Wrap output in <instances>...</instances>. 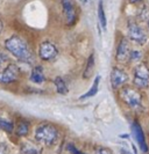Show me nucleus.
<instances>
[{"instance_id":"nucleus-23","label":"nucleus","mask_w":149,"mask_h":154,"mask_svg":"<svg viewBox=\"0 0 149 154\" xmlns=\"http://www.w3.org/2000/svg\"><path fill=\"white\" fill-rule=\"evenodd\" d=\"M0 154H8V151L5 145L0 144Z\"/></svg>"},{"instance_id":"nucleus-9","label":"nucleus","mask_w":149,"mask_h":154,"mask_svg":"<svg viewBox=\"0 0 149 154\" xmlns=\"http://www.w3.org/2000/svg\"><path fill=\"white\" fill-rule=\"evenodd\" d=\"M111 85L114 89L120 88L121 86H124L128 80V75L124 69L120 67H114L111 72Z\"/></svg>"},{"instance_id":"nucleus-26","label":"nucleus","mask_w":149,"mask_h":154,"mask_svg":"<svg viewBox=\"0 0 149 154\" xmlns=\"http://www.w3.org/2000/svg\"><path fill=\"white\" fill-rule=\"evenodd\" d=\"M1 31H2V23H1V20H0V34H1Z\"/></svg>"},{"instance_id":"nucleus-3","label":"nucleus","mask_w":149,"mask_h":154,"mask_svg":"<svg viewBox=\"0 0 149 154\" xmlns=\"http://www.w3.org/2000/svg\"><path fill=\"white\" fill-rule=\"evenodd\" d=\"M119 96L121 101L132 110L138 111L142 109V95L138 88L131 86H122L119 91Z\"/></svg>"},{"instance_id":"nucleus-11","label":"nucleus","mask_w":149,"mask_h":154,"mask_svg":"<svg viewBox=\"0 0 149 154\" xmlns=\"http://www.w3.org/2000/svg\"><path fill=\"white\" fill-rule=\"evenodd\" d=\"M131 46L129 43L126 38H122L120 41L117 49V54H115V58L118 59L119 62H126L129 59V56H131Z\"/></svg>"},{"instance_id":"nucleus-27","label":"nucleus","mask_w":149,"mask_h":154,"mask_svg":"<svg viewBox=\"0 0 149 154\" xmlns=\"http://www.w3.org/2000/svg\"><path fill=\"white\" fill-rule=\"evenodd\" d=\"M86 1H87V0H82V2H84V4H85Z\"/></svg>"},{"instance_id":"nucleus-4","label":"nucleus","mask_w":149,"mask_h":154,"mask_svg":"<svg viewBox=\"0 0 149 154\" xmlns=\"http://www.w3.org/2000/svg\"><path fill=\"white\" fill-rule=\"evenodd\" d=\"M134 84L140 89L149 87V67L146 63H140L135 66L133 73Z\"/></svg>"},{"instance_id":"nucleus-17","label":"nucleus","mask_w":149,"mask_h":154,"mask_svg":"<svg viewBox=\"0 0 149 154\" xmlns=\"http://www.w3.org/2000/svg\"><path fill=\"white\" fill-rule=\"evenodd\" d=\"M98 20H99V23H100L102 28L105 30L106 29V16H105L102 0H99V4H98Z\"/></svg>"},{"instance_id":"nucleus-7","label":"nucleus","mask_w":149,"mask_h":154,"mask_svg":"<svg viewBox=\"0 0 149 154\" xmlns=\"http://www.w3.org/2000/svg\"><path fill=\"white\" fill-rule=\"evenodd\" d=\"M58 54V50L54 43L49 42V41H44L42 42L39 46V56L40 58L44 62H49L53 60Z\"/></svg>"},{"instance_id":"nucleus-18","label":"nucleus","mask_w":149,"mask_h":154,"mask_svg":"<svg viewBox=\"0 0 149 154\" xmlns=\"http://www.w3.org/2000/svg\"><path fill=\"white\" fill-rule=\"evenodd\" d=\"M16 134L20 136V137H24V136H27L28 132H29V125L26 122H20V123L16 125Z\"/></svg>"},{"instance_id":"nucleus-1","label":"nucleus","mask_w":149,"mask_h":154,"mask_svg":"<svg viewBox=\"0 0 149 154\" xmlns=\"http://www.w3.org/2000/svg\"><path fill=\"white\" fill-rule=\"evenodd\" d=\"M5 48L19 60L26 63H31L34 54L27 42L19 36H12L5 42Z\"/></svg>"},{"instance_id":"nucleus-15","label":"nucleus","mask_w":149,"mask_h":154,"mask_svg":"<svg viewBox=\"0 0 149 154\" xmlns=\"http://www.w3.org/2000/svg\"><path fill=\"white\" fill-rule=\"evenodd\" d=\"M94 71V54H91L87 58L86 62V66H85V69H84V73H83V78L84 79H89V78L92 75Z\"/></svg>"},{"instance_id":"nucleus-21","label":"nucleus","mask_w":149,"mask_h":154,"mask_svg":"<svg viewBox=\"0 0 149 154\" xmlns=\"http://www.w3.org/2000/svg\"><path fill=\"white\" fill-rule=\"evenodd\" d=\"M68 149H69V152H71L72 154H85V153H83L82 151H78V149L75 147L73 144H69V145H68Z\"/></svg>"},{"instance_id":"nucleus-16","label":"nucleus","mask_w":149,"mask_h":154,"mask_svg":"<svg viewBox=\"0 0 149 154\" xmlns=\"http://www.w3.org/2000/svg\"><path fill=\"white\" fill-rule=\"evenodd\" d=\"M54 84H55V87H56V91L58 94H66L68 91H69V88H68V85H66V82L64 81V79L61 77H56L55 80H54Z\"/></svg>"},{"instance_id":"nucleus-25","label":"nucleus","mask_w":149,"mask_h":154,"mask_svg":"<svg viewBox=\"0 0 149 154\" xmlns=\"http://www.w3.org/2000/svg\"><path fill=\"white\" fill-rule=\"evenodd\" d=\"M139 1H141V0H129V2H132V4H136Z\"/></svg>"},{"instance_id":"nucleus-10","label":"nucleus","mask_w":149,"mask_h":154,"mask_svg":"<svg viewBox=\"0 0 149 154\" xmlns=\"http://www.w3.org/2000/svg\"><path fill=\"white\" fill-rule=\"evenodd\" d=\"M132 131H133V136L139 147L141 148V151L143 153H147L148 152V146H147V143H146V137H144V132L142 130L141 125L139 124L138 121H134L133 125H132Z\"/></svg>"},{"instance_id":"nucleus-5","label":"nucleus","mask_w":149,"mask_h":154,"mask_svg":"<svg viewBox=\"0 0 149 154\" xmlns=\"http://www.w3.org/2000/svg\"><path fill=\"white\" fill-rule=\"evenodd\" d=\"M128 36L134 43L140 44V45L144 44L147 42V35L142 30L141 27L134 21L128 22Z\"/></svg>"},{"instance_id":"nucleus-20","label":"nucleus","mask_w":149,"mask_h":154,"mask_svg":"<svg viewBox=\"0 0 149 154\" xmlns=\"http://www.w3.org/2000/svg\"><path fill=\"white\" fill-rule=\"evenodd\" d=\"M141 57H142V54L139 50H132L131 51V56H129V59L131 60H139V59H141Z\"/></svg>"},{"instance_id":"nucleus-12","label":"nucleus","mask_w":149,"mask_h":154,"mask_svg":"<svg viewBox=\"0 0 149 154\" xmlns=\"http://www.w3.org/2000/svg\"><path fill=\"white\" fill-rule=\"evenodd\" d=\"M31 80L35 84H42L46 81V77H44V73H43V67L41 66H36L34 67L31 71Z\"/></svg>"},{"instance_id":"nucleus-2","label":"nucleus","mask_w":149,"mask_h":154,"mask_svg":"<svg viewBox=\"0 0 149 154\" xmlns=\"http://www.w3.org/2000/svg\"><path fill=\"white\" fill-rule=\"evenodd\" d=\"M36 141L44 146H53L58 139V130L53 124H40L35 130Z\"/></svg>"},{"instance_id":"nucleus-6","label":"nucleus","mask_w":149,"mask_h":154,"mask_svg":"<svg viewBox=\"0 0 149 154\" xmlns=\"http://www.w3.org/2000/svg\"><path fill=\"white\" fill-rule=\"evenodd\" d=\"M62 7L66 24L68 26L75 24V22L77 21V17H78V13H77L75 1L73 0H62Z\"/></svg>"},{"instance_id":"nucleus-28","label":"nucleus","mask_w":149,"mask_h":154,"mask_svg":"<svg viewBox=\"0 0 149 154\" xmlns=\"http://www.w3.org/2000/svg\"><path fill=\"white\" fill-rule=\"evenodd\" d=\"M148 27H149V16H148Z\"/></svg>"},{"instance_id":"nucleus-14","label":"nucleus","mask_w":149,"mask_h":154,"mask_svg":"<svg viewBox=\"0 0 149 154\" xmlns=\"http://www.w3.org/2000/svg\"><path fill=\"white\" fill-rule=\"evenodd\" d=\"M100 75H98V77L94 79L93 84H92V87L90 88V91L86 92L85 94H83L82 96H80V100H85V99H89V97H92V96H96L97 95V93H98V89H99V84H100Z\"/></svg>"},{"instance_id":"nucleus-8","label":"nucleus","mask_w":149,"mask_h":154,"mask_svg":"<svg viewBox=\"0 0 149 154\" xmlns=\"http://www.w3.org/2000/svg\"><path fill=\"white\" fill-rule=\"evenodd\" d=\"M20 77V69L15 64H9L6 69L0 71V82L1 84H12Z\"/></svg>"},{"instance_id":"nucleus-22","label":"nucleus","mask_w":149,"mask_h":154,"mask_svg":"<svg viewBox=\"0 0 149 154\" xmlns=\"http://www.w3.org/2000/svg\"><path fill=\"white\" fill-rule=\"evenodd\" d=\"M97 154H113V152L111 151L110 148H106V147H99L97 149Z\"/></svg>"},{"instance_id":"nucleus-24","label":"nucleus","mask_w":149,"mask_h":154,"mask_svg":"<svg viewBox=\"0 0 149 154\" xmlns=\"http://www.w3.org/2000/svg\"><path fill=\"white\" fill-rule=\"evenodd\" d=\"M2 62H4V56H2V54L0 52V66H1V64H2Z\"/></svg>"},{"instance_id":"nucleus-13","label":"nucleus","mask_w":149,"mask_h":154,"mask_svg":"<svg viewBox=\"0 0 149 154\" xmlns=\"http://www.w3.org/2000/svg\"><path fill=\"white\" fill-rule=\"evenodd\" d=\"M21 153L22 154H41V148L37 147L31 141H24L21 145Z\"/></svg>"},{"instance_id":"nucleus-19","label":"nucleus","mask_w":149,"mask_h":154,"mask_svg":"<svg viewBox=\"0 0 149 154\" xmlns=\"http://www.w3.org/2000/svg\"><path fill=\"white\" fill-rule=\"evenodd\" d=\"M0 130H4V131L12 132L13 131V124L7 121H4L0 118Z\"/></svg>"}]
</instances>
